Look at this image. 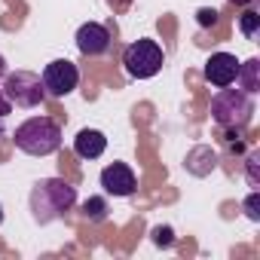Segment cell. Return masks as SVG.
I'll list each match as a JSON object with an SVG mask.
<instances>
[{"label":"cell","instance_id":"6da1fadb","mask_svg":"<svg viewBox=\"0 0 260 260\" xmlns=\"http://www.w3.org/2000/svg\"><path fill=\"white\" fill-rule=\"evenodd\" d=\"M77 205V187L64 178H40L31 190V211L37 223H52Z\"/></svg>","mask_w":260,"mask_h":260},{"label":"cell","instance_id":"7a4b0ae2","mask_svg":"<svg viewBox=\"0 0 260 260\" xmlns=\"http://www.w3.org/2000/svg\"><path fill=\"white\" fill-rule=\"evenodd\" d=\"M16 147L28 156H49L61 147V125L49 116H31L16 128Z\"/></svg>","mask_w":260,"mask_h":260},{"label":"cell","instance_id":"3957f363","mask_svg":"<svg viewBox=\"0 0 260 260\" xmlns=\"http://www.w3.org/2000/svg\"><path fill=\"white\" fill-rule=\"evenodd\" d=\"M254 116V101L248 92L242 89H217V95L211 98V119L220 128H245Z\"/></svg>","mask_w":260,"mask_h":260},{"label":"cell","instance_id":"277c9868","mask_svg":"<svg viewBox=\"0 0 260 260\" xmlns=\"http://www.w3.org/2000/svg\"><path fill=\"white\" fill-rule=\"evenodd\" d=\"M162 61H166L162 46H159L156 40H147V37L128 43L125 52H122L125 74L135 77V80H150V77H156V74L162 71Z\"/></svg>","mask_w":260,"mask_h":260},{"label":"cell","instance_id":"5b68a950","mask_svg":"<svg viewBox=\"0 0 260 260\" xmlns=\"http://www.w3.org/2000/svg\"><path fill=\"white\" fill-rule=\"evenodd\" d=\"M0 89H4V95L10 98V104L25 107V110L40 107L43 98H46L43 80H40V74H34V71H7Z\"/></svg>","mask_w":260,"mask_h":260},{"label":"cell","instance_id":"8992f818","mask_svg":"<svg viewBox=\"0 0 260 260\" xmlns=\"http://www.w3.org/2000/svg\"><path fill=\"white\" fill-rule=\"evenodd\" d=\"M43 89H46V95H52V98H64V95H71L77 86H80V68L74 64V61H68V58H55V61H49L46 68H43Z\"/></svg>","mask_w":260,"mask_h":260},{"label":"cell","instance_id":"52a82bcc","mask_svg":"<svg viewBox=\"0 0 260 260\" xmlns=\"http://www.w3.org/2000/svg\"><path fill=\"white\" fill-rule=\"evenodd\" d=\"M110 46H113V34H110L107 25H101V22L80 25V31H77V49L86 58H101V55L110 52Z\"/></svg>","mask_w":260,"mask_h":260},{"label":"cell","instance_id":"ba28073f","mask_svg":"<svg viewBox=\"0 0 260 260\" xmlns=\"http://www.w3.org/2000/svg\"><path fill=\"white\" fill-rule=\"evenodd\" d=\"M101 187L107 196H116V199H125V196H132L138 190V178L132 172V166H125V162H110L101 169Z\"/></svg>","mask_w":260,"mask_h":260},{"label":"cell","instance_id":"9c48e42d","mask_svg":"<svg viewBox=\"0 0 260 260\" xmlns=\"http://www.w3.org/2000/svg\"><path fill=\"white\" fill-rule=\"evenodd\" d=\"M236 74H239V58L233 52H214L205 68H202V77L214 86V89H223V86H233L236 83Z\"/></svg>","mask_w":260,"mask_h":260},{"label":"cell","instance_id":"30bf717a","mask_svg":"<svg viewBox=\"0 0 260 260\" xmlns=\"http://www.w3.org/2000/svg\"><path fill=\"white\" fill-rule=\"evenodd\" d=\"M107 150V135L101 128H80L74 138V153L80 159H98Z\"/></svg>","mask_w":260,"mask_h":260},{"label":"cell","instance_id":"8fae6325","mask_svg":"<svg viewBox=\"0 0 260 260\" xmlns=\"http://www.w3.org/2000/svg\"><path fill=\"white\" fill-rule=\"evenodd\" d=\"M236 83L242 92L254 95L260 92V61L257 58H248V61H239V74H236Z\"/></svg>","mask_w":260,"mask_h":260},{"label":"cell","instance_id":"7c38bea8","mask_svg":"<svg viewBox=\"0 0 260 260\" xmlns=\"http://www.w3.org/2000/svg\"><path fill=\"white\" fill-rule=\"evenodd\" d=\"M107 211H110V205H107L104 196H89L83 202V217L92 220V223H104L107 220Z\"/></svg>","mask_w":260,"mask_h":260},{"label":"cell","instance_id":"4fadbf2b","mask_svg":"<svg viewBox=\"0 0 260 260\" xmlns=\"http://www.w3.org/2000/svg\"><path fill=\"white\" fill-rule=\"evenodd\" d=\"M239 31H242L248 40H254V37H257V31H260V13L245 10V13L239 16Z\"/></svg>","mask_w":260,"mask_h":260},{"label":"cell","instance_id":"5bb4252c","mask_svg":"<svg viewBox=\"0 0 260 260\" xmlns=\"http://www.w3.org/2000/svg\"><path fill=\"white\" fill-rule=\"evenodd\" d=\"M242 208H245V214H248L251 220H260V193H257V190H251V193H248V199L242 202Z\"/></svg>","mask_w":260,"mask_h":260},{"label":"cell","instance_id":"9a60e30c","mask_svg":"<svg viewBox=\"0 0 260 260\" xmlns=\"http://www.w3.org/2000/svg\"><path fill=\"white\" fill-rule=\"evenodd\" d=\"M245 169H248V184L257 190V187H260V181H257V153H248V159H245Z\"/></svg>","mask_w":260,"mask_h":260},{"label":"cell","instance_id":"2e32d148","mask_svg":"<svg viewBox=\"0 0 260 260\" xmlns=\"http://www.w3.org/2000/svg\"><path fill=\"white\" fill-rule=\"evenodd\" d=\"M196 19H199V25H202V28H208V25L214 28V25H217V19H220V13H217V10H199V13H196Z\"/></svg>","mask_w":260,"mask_h":260},{"label":"cell","instance_id":"e0dca14e","mask_svg":"<svg viewBox=\"0 0 260 260\" xmlns=\"http://www.w3.org/2000/svg\"><path fill=\"white\" fill-rule=\"evenodd\" d=\"M153 239H156V245H172V230L169 226H156L153 230Z\"/></svg>","mask_w":260,"mask_h":260},{"label":"cell","instance_id":"ac0fdd59","mask_svg":"<svg viewBox=\"0 0 260 260\" xmlns=\"http://www.w3.org/2000/svg\"><path fill=\"white\" fill-rule=\"evenodd\" d=\"M132 4H135V0H107V7L113 13H128V10H132Z\"/></svg>","mask_w":260,"mask_h":260},{"label":"cell","instance_id":"d6986e66","mask_svg":"<svg viewBox=\"0 0 260 260\" xmlns=\"http://www.w3.org/2000/svg\"><path fill=\"white\" fill-rule=\"evenodd\" d=\"M10 110H13V104H10V98L4 95V89H0V116H7Z\"/></svg>","mask_w":260,"mask_h":260},{"label":"cell","instance_id":"ffe728a7","mask_svg":"<svg viewBox=\"0 0 260 260\" xmlns=\"http://www.w3.org/2000/svg\"><path fill=\"white\" fill-rule=\"evenodd\" d=\"M4 77H7V58L0 55V83H4Z\"/></svg>","mask_w":260,"mask_h":260},{"label":"cell","instance_id":"44dd1931","mask_svg":"<svg viewBox=\"0 0 260 260\" xmlns=\"http://www.w3.org/2000/svg\"><path fill=\"white\" fill-rule=\"evenodd\" d=\"M230 4H236V7H251L254 0H230Z\"/></svg>","mask_w":260,"mask_h":260},{"label":"cell","instance_id":"7402d4cb","mask_svg":"<svg viewBox=\"0 0 260 260\" xmlns=\"http://www.w3.org/2000/svg\"><path fill=\"white\" fill-rule=\"evenodd\" d=\"M0 135H4V116H0Z\"/></svg>","mask_w":260,"mask_h":260},{"label":"cell","instance_id":"603a6c76","mask_svg":"<svg viewBox=\"0 0 260 260\" xmlns=\"http://www.w3.org/2000/svg\"><path fill=\"white\" fill-rule=\"evenodd\" d=\"M0 223H4V205H0Z\"/></svg>","mask_w":260,"mask_h":260}]
</instances>
